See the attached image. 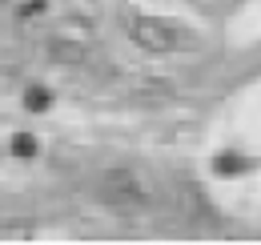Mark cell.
<instances>
[{"label": "cell", "instance_id": "cell-1", "mask_svg": "<svg viewBox=\"0 0 261 245\" xmlns=\"http://www.w3.org/2000/svg\"><path fill=\"white\" fill-rule=\"evenodd\" d=\"M97 193L117 213H141L153 201V181L133 165H113V169H105L97 177Z\"/></svg>", "mask_w": 261, "mask_h": 245}, {"label": "cell", "instance_id": "cell-2", "mask_svg": "<svg viewBox=\"0 0 261 245\" xmlns=\"http://www.w3.org/2000/svg\"><path fill=\"white\" fill-rule=\"evenodd\" d=\"M129 36L145 48V53H181V48H197V36L181 20H169V16H149V12H137L129 20Z\"/></svg>", "mask_w": 261, "mask_h": 245}, {"label": "cell", "instance_id": "cell-3", "mask_svg": "<svg viewBox=\"0 0 261 245\" xmlns=\"http://www.w3.org/2000/svg\"><path fill=\"white\" fill-rule=\"evenodd\" d=\"M177 201H181V213L185 221H197V225H213L217 213H213V205H209V197H205V189L193 181L181 185V193H177Z\"/></svg>", "mask_w": 261, "mask_h": 245}, {"label": "cell", "instance_id": "cell-4", "mask_svg": "<svg viewBox=\"0 0 261 245\" xmlns=\"http://www.w3.org/2000/svg\"><path fill=\"white\" fill-rule=\"evenodd\" d=\"M48 53H53L61 64H81L85 61V44H72V40H53Z\"/></svg>", "mask_w": 261, "mask_h": 245}, {"label": "cell", "instance_id": "cell-5", "mask_svg": "<svg viewBox=\"0 0 261 245\" xmlns=\"http://www.w3.org/2000/svg\"><path fill=\"white\" fill-rule=\"evenodd\" d=\"M12 153L24 157V161H29V157H36V137H29V133H16V137H12Z\"/></svg>", "mask_w": 261, "mask_h": 245}, {"label": "cell", "instance_id": "cell-6", "mask_svg": "<svg viewBox=\"0 0 261 245\" xmlns=\"http://www.w3.org/2000/svg\"><path fill=\"white\" fill-rule=\"evenodd\" d=\"M241 169H249V161H241L237 153H221L217 157V173H241Z\"/></svg>", "mask_w": 261, "mask_h": 245}, {"label": "cell", "instance_id": "cell-7", "mask_svg": "<svg viewBox=\"0 0 261 245\" xmlns=\"http://www.w3.org/2000/svg\"><path fill=\"white\" fill-rule=\"evenodd\" d=\"M48 101H53V96H48L44 89H33L29 96H24V105H29L33 113H44V109H48Z\"/></svg>", "mask_w": 261, "mask_h": 245}]
</instances>
